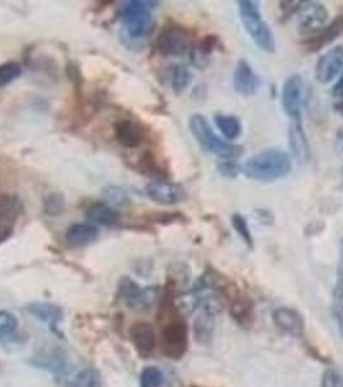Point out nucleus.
Returning <instances> with one entry per match:
<instances>
[{"instance_id": "obj_1", "label": "nucleus", "mask_w": 343, "mask_h": 387, "mask_svg": "<svg viewBox=\"0 0 343 387\" xmlns=\"http://www.w3.org/2000/svg\"><path fill=\"white\" fill-rule=\"evenodd\" d=\"M161 352L172 360H180L189 350V327L175 309L172 298L165 296L161 305Z\"/></svg>"}, {"instance_id": "obj_2", "label": "nucleus", "mask_w": 343, "mask_h": 387, "mask_svg": "<svg viewBox=\"0 0 343 387\" xmlns=\"http://www.w3.org/2000/svg\"><path fill=\"white\" fill-rule=\"evenodd\" d=\"M241 172L257 182H275L292 172V159L279 148H266L251 156Z\"/></svg>"}, {"instance_id": "obj_3", "label": "nucleus", "mask_w": 343, "mask_h": 387, "mask_svg": "<svg viewBox=\"0 0 343 387\" xmlns=\"http://www.w3.org/2000/svg\"><path fill=\"white\" fill-rule=\"evenodd\" d=\"M238 8L245 31L252 38L253 42L257 44L259 50L273 53L276 50V40L273 30L262 17L258 1L239 0Z\"/></svg>"}, {"instance_id": "obj_4", "label": "nucleus", "mask_w": 343, "mask_h": 387, "mask_svg": "<svg viewBox=\"0 0 343 387\" xmlns=\"http://www.w3.org/2000/svg\"><path fill=\"white\" fill-rule=\"evenodd\" d=\"M189 126L190 131L195 137L197 143L210 154L222 158L224 160L236 159L243 154L241 146L232 143V142L224 141L222 138H219L210 127L208 120L205 119L202 114L192 115L190 118Z\"/></svg>"}, {"instance_id": "obj_5", "label": "nucleus", "mask_w": 343, "mask_h": 387, "mask_svg": "<svg viewBox=\"0 0 343 387\" xmlns=\"http://www.w3.org/2000/svg\"><path fill=\"white\" fill-rule=\"evenodd\" d=\"M153 1L132 0L126 3L121 9V22L126 33L132 39H142L150 36L153 30L151 8L155 7Z\"/></svg>"}, {"instance_id": "obj_6", "label": "nucleus", "mask_w": 343, "mask_h": 387, "mask_svg": "<svg viewBox=\"0 0 343 387\" xmlns=\"http://www.w3.org/2000/svg\"><path fill=\"white\" fill-rule=\"evenodd\" d=\"M192 44L194 36L191 30L172 22L161 30L155 43V48L161 56L178 57L191 52L194 48Z\"/></svg>"}, {"instance_id": "obj_7", "label": "nucleus", "mask_w": 343, "mask_h": 387, "mask_svg": "<svg viewBox=\"0 0 343 387\" xmlns=\"http://www.w3.org/2000/svg\"><path fill=\"white\" fill-rule=\"evenodd\" d=\"M297 28L301 36H316L325 28V23L330 18V12L327 7L317 1H302L301 7L297 12Z\"/></svg>"}, {"instance_id": "obj_8", "label": "nucleus", "mask_w": 343, "mask_h": 387, "mask_svg": "<svg viewBox=\"0 0 343 387\" xmlns=\"http://www.w3.org/2000/svg\"><path fill=\"white\" fill-rule=\"evenodd\" d=\"M303 91L305 85L300 75L288 77L281 89V104L284 111L293 121H301Z\"/></svg>"}, {"instance_id": "obj_9", "label": "nucleus", "mask_w": 343, "mask_h": 387, "mask_svg": "<svg viewBox=\"0 0 343 387\" xmlns=\"http://www.w3.org/2000/svg\"><path fill=\"white\" fill-rule=\"evenodd\" d=\"M147 197L158 205H175L187 199V192L181 185L167 180H155L146 186Z\"/></svg>"}, {"instance_id": "obj_10", "label": "nucleus", "mask_w": 343, "mask_h": 387, "mask_svg": "<svg viewBox=\"0 0 343 387\" xmlns=\"http://www.w3.org/2000/svg\"><path fill=\"white\" fill-rule=\"evenodd\" d=\"M120 296L131 309L137 311H148L158 297L155 288L142 289L131 279H124L120 284Z\"/></svg>"}, {"instance_id": "obj_11", "label": "nucleus", "mask_w": 343, "mask_h": 387, "mask_svg": "<svg viewBox=\"0 0 343 387\" xmlns=\"http://www.w3.org/2000/svg\"><path fill=\"white\" fill-rule=\"evenodd\" d=\"M342 71L343 45L330 48L316 62L315 77L322 85H330Z\"/></svg>"}, {"instance_id": "obj_12", "label": "nucleus", "mask_w": 343, "mask_h": 387, "mask_svg": "<svg viewBox=\"0 0 343 387\" xmlns=\"http://www.w3.org/2000/svg\"><path fill=\"white\" fill-rule=\"evenodd\" d=\"M232 85L238 94L243 97H251L261 88L262 80L248 61L240 60L234 71Z\"/></svg>"}, {"instance_id": "obj_13", "label": "nucleus", "mask_w": 343, "mask_h": 387, "mask_svg": "<svg viewBox=\"0 0 343 387\" xmlns=\"http://www.w3.org/2000/svg\"><path fill=\"white\" fill-rule=\"evenodd\" d=\"M129 338L141 358H150L156 347V336L153 325L147 322H136L129 329Z\"/></svg>"}, {"instance_id": "obj_14", "label": "nucleus", "mask_w": 343, "mask_h": 387, "mask_svg": "<svg viewBox=\"0 0 343 387\" xmlns=\"http://www.w3.org/2000/svg\"><path fill=\"white\" fill-rule=\"evenodd\" d=\"M115 137L126 148H136L141 146L146 138V129L142 124L134 120H119L114 126Z\"/></svg>"}, {"instance_id": "obj_15", "label": "nucleus", "mask_w": 343, "mask_h": 387, "mask_svg": "<svg viewBox=\"0 0 343 387\" xmlns=\"http://www.w3.org/2000/svg\"><path fill=\"white\" fill-rule=\"evenodd\" d=\"M273 320L275 325L289 336L301 337L305 333V319L297 310L290 307H278L273 310Z\"/></svg>"}, {"instance_id": "obj_16", "label": "nucleus", "mask_w": 343, "mask_h": 387, "mask_svg": "<svg viewBox=\"0 0 343 387\" xmlns=\"http://www.w3.org/2000/svg\"><path fill=\"white\" fill-rule=\"evenodd\" d=\"M341 36H343V13L338 14L330 25H327L316 36L308 38L303 44H305V48L307 50V52L315 53V52L322 50L324 47L332 44Z\"/></svg>"}, {"instance_id": "obj_17", "label": "nucleus", "mask_w": 343, "mask_h": 387, "mask_svg": "<svg viewBox=\"0 0 343 387\" xmlns=\"http://www.w3.org/2000/svg\"><path fill=\"white\" fill-rule=\"evenodd\" d=\"M289 148L292 150L294 159L300 164H305L311 158V148L308 143L307 136L302 126V121H293L288 132Z\"/></svg>"}, {"instance_id": "obj_18", "label": "nucleus", "mask_w": 343, "mask_h": 387, "mask_svg": "<svg viewBox=\"0 0 343 387\" xmlns=\"http://www.w3.org/2000/svg\"><path fill=\"white\" fill-rule=\"evenodd\" d=\"M98 229L92 224H74L66 231V241L72 248L91 246L98 239Z\"/></svg>"}, {"instance_id": "obj_19", "label": "nucleus", "mask_w": 343, "mask_h": 387, "mask_svg": "<svg viewBox=\"0 0 343 387\" xmlns=\"http://www.w3.org/2000/svg\"><path fill=\"white\" fill-rule=\"evenodd\" d=\"M230 314L239 327L244 329H251L254 324V307L251 298L246 296H238L232 298L230 305Z\"/></svg>"}, {"instance_id": "obj_20", "label": "nucleus", "mask_w": 343, "mask_h": 387, "mask_svg": "<svg viewBox=\"0 0 343 387\" xmlns=\"http://www.w3.org/2000/svg\"><path fill=\"white\" fill-rule=\"evenodd\" d=\"M216 312L207 307H202L200 314L194 322V336H195L196 342L202 345H208L214 334V327H216Z\"/></svg>"}, {"instance_id": "obj_21", "label": "nucleus", "mask_w": 343, "mask_h": 387, "mask_svg": "<svg viewBox=\"0 0 343 387\" xmlns=\"http://www.w3.org/2000/svg\"><path fill=\"white\" fill-rule=\"evenodd\" d=\"M28 311L33 317L48 324L49 327H52L53 329H56L58 323L62 320V309L56 303H30Z\"/></svg>"}, {"instance_id": "obj_22", "label": "nucleus", "mask_w": 343, "mask_h": 387, "mask_svg": "<svg viewBox=\"0 0 343 387\" xmlns=\"http://www.w3.org/2000/svg\"><path fill=\"white\" fill-rule=\"evenodd\" d=\"M87 217L97 225L114 226L119 222V212L106 203H93L87 209Z\"/></svg>"}, {"instance_id": "obj_23", "label": "nucleus", "mask_w": 343, "mask_h": 387, "mask_svg": "<svg viewBox=\"0 0 343 387\" xmlns=\"http://www.w3.org/2000/svg\"><path fill=\"white\" fill-rule=\"evenodd\" d=\"M216 127L219 129L226 140L229 142L238 140L243 133V126L238 116L235 115H226V114H216L213 116Z\"/></svg>"}, {"instance_id": "obj_24", "label": "nucleus", "mask_w": 343, "mask_h": 387, "mask_svg": "<svg viewBox=\"0 0 343 387\" xmlns=\"http://www.w3.org/2000/svg\"><path fill=\"white\" fill-rule=\"evenodd\" d=\"M219 48H222V42L218 36L210 34V36H204L203 39L197 43L195 48H192L194 62L199 66L208 64L212 53Z\"/></svg>"}, {"instance_id": "obj_25", "label": "nucleus", "mask_w": 343, "mask_h": 387, "mask_svg": "<svg viewBox=\"0 0 343 387\" xmlns=\"http://www.w3.org/2000/svg\"><path fill=\"white\" fill-rule=\"evenodd\" d=\"M167 82H168L172 91L180 94L185 89L189 88L191 85V72L187 67H185L183 65H170L167 69Z\"/></svg>"}, {"instance_id": "obj_26", "label": "nucleus", "mask_w": 343, "mask_h": 387, "mask_svg": "<svg viewBox=\"0 0 343 387\" xmlns=\"http://www.w3.org/2000/svg\"><path fill=\"white\" fill-rule=\"evenodd\" d=\"M21 212V200L18 197L0 194V226L4 222L14 221Z\"/></svg>"}, {"instance_id": "obj_27", "label": "nucleus", "mask_w": 343, "mask_h": 387, "mask_svg": "<svg viewBox=\"0 0 343 387\" xmlns=\"http://www.w3.org/2000/svg\"><path fill=\"white\" fill-rule=\"evenodd\" d=\"M138 167H140V170L143 175L154 178V181L155 180H167L165 169L161 167L160 164L156 160L155 155L151 154V153H146L141 158Z\"/></svg>"}, {"instance_id": "obj_28", "label": "nucleus", "mask_w": 343, "mask_h": 387, "mask_svg": "<svg viewBox=\"0 0 343 387\" xmlns=\"http://www.w3.org/2000/svg\"><path fill=\"white\" fill-rule=\"evenodd\" d=\"M232 224L234 230L238 232L239 236L243 239L245 244L249 246L251 249L254 248V239H253L252 231L248 225V221L245 219L244 216L240 213H234L232 217Z\"/></svg>"}, {"instance_id": "obj_29", "label": "nucleus", "mask_w": 343, "mask_h": 387, "mask_svg": "<svg viewBox=\"0 0 343 387\" xmlns=\"http://www.w3.org/2000/svg\"><path fill=\"white\" fill-rule=\"evenodd\" d=\"M70 387H102V381L97 371L85 369L71 381Z\"/></svg>"}, {"instance_id": "obj_30", "label": "nucleus", "mask_w": 343, "mask_h": 387, "mask_svg": "<svg viewBox=\"0 0 343 387\" xmlns=\"http://www.w3.org/2000/svg\"><path fill=\"white\" fill-rule=\"evenodd\" d=\"M21 65L16 61L0 65V88L13 83L14 80L21 77Z\"/></svg>"}, {"instance_id": "obj_31", "label": "nucleus", "mask_w": 343, "mask_h": 387, "mask_svg": "<svg viewBox=\"0 0 343 387\" xmlns=\"http://www.w3.org/2000/svg\"><path fill=\"white\" fill-rule=\"evenodd\" d=\"M65 208H66V200H65L62 194H60V192H52L44 199V212L48 216H52V217L60 216V214H62Z\"/></svg>"}, {"instance_id": "obj_32", "label": "nucleus", "mask_w": 343, "mask_h": 387, "mask_svg": "<svg viewBox=\"0 0 343 387\" xmlns=\"http://www.w3.org/2000/svg\"><path fill=\"white\" fill-rule=\"evenodd\" d=\"M164 382V376L161 374L160 369L156 366H147L140 376L141 387H161Z\"/></svg>"}, {"instance_id": "obj_33", "label": "nucleus", "mask_w": 343, "mask_h": 387, "mask_svg": "<svg viewBox=\"0 0 343 387\" xmlns=\"http://www.w3.org/2000/svg\"><path fill=\"white\" fill-rule=\"evenodd\" d=\"M18 320L14 317V314L0 310V337H9L14 332L17 331Z\"/></svg>"}, {"instance_id": "obj_34", "label": "nucleus", "mask_w": 343, "mask_h": 387, "mask_svg": "<svg viewBox=\"0 0 343 387\" xmlns=\"http://www.w3.org/2000/svg\"><path fill=\"white\" fill-rule=\"evenodd\" d=\"M105 197L106 199L114 205L123 207V205L129 203V197L126 195V191L123 190V189H120L118 186H110V187H107L105 190Z\"/></svg>"}, {"instance_id": "obj_35", "label": "nucleus", "mask_w": 343, "mask_h": 387, "mask_svg": "<svg viewBox=\"0 0 343 387\" xmlns=\"http://www.w3.org/2000/svg\"><path fill=\"white\" fill-rule=\"evenodd\" d=\"M322 387H343V376L336 369H327L322 376Z\"/></svg>"}, {"instance_id": "obj_36", "label": "nucleus", "mask_w": 343, "mask_h": 387, "mask_svg": "<svg viewBox=\"0 0 343 387\" xmlns=\"http://www.w3.org/2000/svg\"><path fill=\"white\" fill-rule=\"evenodd\" d=\"M218 173L224 178H235L241 172V167L234 160H224L217 165Z\"/></svg>"}, {"instance_id": "obj_37", "label": "nucleus", "mask_w": 343, "mask_h": 387, "mask_svg": "<svg viewBox=\"0 0 343 387\" xmlns=\"http://www.w3.org/2000/svg\"><path fill=\"white\" fill-rule=\"evenodd\" d=\"M302 1H281V22H285L298 12Z\"/></svg>"}, {"instance_id": "obj_38", "label": "nucleus", "mask_w": 343, "mask_h": 387, "mask_svg": "<svg viewBox=\"0 0 343 387\" xmlns=\"http://www.w3.org/2000/svg\"><path fill=\"white\" fill-rule=\"evenodd\" d=\"M256 217H257L262 224H267V225H271L273 222V213L270 211H265V209H258V211H256Z\"/></svg>"}, {"instance_id": "obj_39", "label": "nucleus", "mask_w": 343, "mask_h": 387, "mask_svg": "<svg viewBox=\"0 0 343 387\" xmlns=\"http://www.w3.org/2000/svg\"><path fill=\"white\" fill-rule=\"evenodd\" d=\"M332 94L336 97V99H343V71L341 74V77L338 79L336 85H333V89H332Z\"/></svg>"}, {"instance_id": "obj_40", "label": "nucleus", "mask_w": 343, "mask_h": 387, "mask_svg": "<svg viewBox=\"0 0 343 387\" xmlns=\"http://www.w3.org/2000/svg\"><path fill=\"white\" fill-rule=\"evenodd\" d=\"M338 268H343V240L341 243V252H339V262H338Z\"/></svg>"}, {"instance_id": "obj_41", "label": "nucleus", "mask_w": 343, "mask_h": 387, "mask_svg": "<svg viewBox=\"0 0 343 387\" xmlns=\"http://www.w3.org/2000/svg\"><path fill=\"white\" fill-rule=\"evenodd\" d=\"M336 110L338 113L341 114V115H343V99H341L339 102H337Z\"/></svg>"}, {"instance_id": "obj_42", "label": "nucleus", "mask_w": 343, "mask_h": 387, "mask_svg": "<svg viewBox=\"0 0 343 387\" xmlns=\"http://www.w3.org/2000/svg\"><path fill=\"white\" fill-rule=\"evenodd\" d=\"M190 387H202V386H190Z\"/></svg>"}]
</instances>
